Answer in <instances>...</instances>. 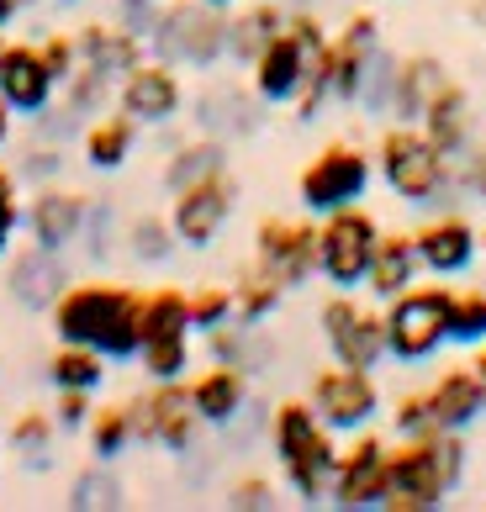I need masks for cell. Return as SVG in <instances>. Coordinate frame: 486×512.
<instances>
[{"mask_svg": "<svg viewBox=\"0 0 486 512\" xmlns=\"http://www.w3.org/2000/svg\"><path fill=\"white\" fill-rule=\"evenodd\" d=\"M106 222H111V206H96V212L85 217V249H90V259H106V249H111V233H106Z\"/></svg>", "mask_w": 486, "mask_h": 512, "instance_id": "obj_46", "label": "cell"}, {"mask_svg": "<svg viewBox=\"0 0 486 512\" xmlns=\"http://www.w3.org/2000/svg\"><path fill=\"white\" fill-rule=\"evenodd\" d=\"M418 254H423V270L428 275H439V280H450V275H465L476 264V249H481V238H476V227L465 222L460 212H444V217H428L418 227Z\"/></svg>", "mask_w": 486, "mask_h": 512, "instance_id": "obj_18", "label": "cell"}, {"mask_svg": "<svg viewBox=\"0 0 486 512\" xmlns=\"http://www.w3.org/2000/svg\"><path fill=\"white\" fill-rule=\"evenodd\" d=\"M381 227L365 206H344L317 222V259H323V280H333L339 291H360L376 259Z\"/></svg>", "mask_w": 486, "mask_h": 512, "instance_id": "obj_8", "label": "cell"}, {"mask_svg": "<svg viewBox=\"0 0 486 512\" xmlns=\"http://www.w3.org/2000/svg\"><path fill=\"white\" fill-rule=\"evenodd\" d=\"M450 85V69H444L434 53H407L397 59V96H391V117L397 122H423V111L434 106V96Z\"/></svg>", "mask_w": 486, "mask_h": 512, "instance_id": "obj_23", "label": "cell"}, {"mask_svg": "<svg viewBox=\"0 0 486 512\" xmlns=\"http://www.w3.org/2000/svg\"><path fill=\"white\" fill-rule=\"evenodd\" d=\"M185 106V90H180V74L175 64H138V69H127V80H122V111L127 117H138L143 127H159V122H170L175 111Z\"/></svg>", "mask_w": 486, "mask_h": 512, "instance_id": "obj_16", "label": "cell"}, {"mask_svg": "<svg viewBox=\"0 0 486 512\" xmlns=\"http://www.w3.org/2000/svg\"><path fill=\"white\" fill-rule=\"evenodd\" d=\"M450 286H407L402 296H391L386 307V344L391 359L402 365H423L450 344Z\"/></svg>", "mask_w": 486, "mask_h": 512, "instance_id": "obj_6", "label": "cell"}, {"mask_svg": "<svg viewBox=\"0 0 486 512\" xmlns=\"http://www.w3.org/2000/svg\"><path fill=\"white\" fill-rule=\"evenodd\" d=\"M317 322H323V338L339 365H354V370H376L381 359L391 354L386 344V312L365 307V301H354L349 291L328 296L323 312H317Z\"/></svg>", "mask_w": 486, "mask_h": 512, "instance_id": "obj_9", "label": "cell"}, {"mask_svg": "<svg viewBox=\"0 0 486 512\" xmlns=\"http://www.w3.org/2000/svg\"><path fill=\"white\" fill-rule=\"evenodd\" d=\"M138 117H127V111H117V117H96L85 127V164L90 169H122L127 154H133L138 143Z\"/></svg>", "mask_w": 486, "mask_h": 512, "instance_id": "obj_28", "label": "cell"}, {"mask_svg": "<svg viewBox=\"0 0 486 512\" xmlns=\"http://www.w3.org/2000/svg\"><path fill=\"white\" fill-rule=\"evenodd\" d=\"M11 111H16V106H11L6 96H0V143H6V138H11Z\"/></svg>", "mask_w": 486, "mask_h": 512, "instance_id": "obj_49", "label": "cell"}, {"mask_svg": "<svg viewBox=\"0 0 486 512\" xmlns=\"http://www.w3.org/2000/svg\"><path fill=\"white\" fill-rule=\"evenodd\" d=\"M460 180H465V185H471V191H476L481 201H486V143H481V148H476V154H471V164H465V169H460Z\"/></svg>", "mask_w": 486, "mask_h": 512, "instance_id": "obj_48", "label": "cell"}, {"mask_svg": "<svg viewBox=\"0 0 486 512\" xmlns=\"http://www.w3.org/2000/svg\"><path fill=\"white\" fill-rule=\"evenodd\" d=\"M228 507H254V512H265V507H275V486L265 481V476H243V481H233V491H228Z\"/></svg>", "mask_w": 486, "mask_h": 512, "instance_id": "obj_45", "label": "cell"}, {"mask_svg": "<svg viewBox=\"0 0 486 512\" xmlns=\"http://www.w3.org/2000/svg\"><path fill=\"white\" fill-rule=\"evenodd\" d=\"M85 428H90V449H96V460H106V465L138 439V417H133V407H96Z\"/></svg>", "mask_w": 486, "mask_h": 512, "instance_id": "obj_33", "label": "cell"}, {"mask_svg": "<svg viewBox=\"0 0 486 512\" xmlns=\"http://www.w3.org/2000/svg\"><path fill=\"white\" fill-rule=\"evenodd\" d=\"M286 32V11L275 6V0H254L249 11L228 16V59L238 64H254L259 53L270 48V37Z\"/></svg>", "mask_w": 486, "mask_h": 512, "instance_id": "obj_26", "label": "cell"}, {"mask_svg": "<svg viewBox=\"0 0 486 512\" xmlns=\"http://www.w3.org/2000/svg\"><path fill=\"white\" fill-rule=\"evenodd\" d=\"M233 296H238V322H243V328H259V322L286 301V286H280L265 264H254V270L233 286Z\"/></svg>", "mask_w": 486, "mask_h": 512, "instance_id": "obj_32", "label": "cell"}, {"mask_svg": "<svg viewBox=\"0 0 486 512\" xmlns=\"http://www.w3.org/2000/svg\"><path fill=\"white\" fill-rule=\"evenodd\" d=\"M196 122H201V132H212V138H228V132L254 127V111L243 101V90L212 85V90H201V101H196Z\"/></svg>", "mask_w": 486, "mask_h": 512, "instance_id": "obj_30", "label": "cell"}, {"mask_svg": "<svg viewBox=\"0 0 486 512\" xmlns=\"http://www.w3.org/2000/svg\"><path fill=\"white\" fill-rule=\"evenodd\" d=\"M22 6H27V0H0V27H6V22H11V16L22 11Z\"/></svg>", "mask_w": 486, "mask_h": 512, "instance_id": "obj_50", "label": "cell"}, {"mask_svg": "<svg viewBox=\"0 0 486 512\" xmlns=\"http://www.w3.org/2000/svg\"><path fill=\"white\" fill-rule=\"evenodd\" d=\"M22 175H32V180L59 175V154H53V148H32V154L22 159Z\"/></svg>", "mask_w": 486, "mask_h": 512, "instance_id": "obj_47", "label": "cell"}, {"mask_svg": "<svg viewBox=\"0 0 486 512\" xmlns=\"http://www.w3.org/2000/svg\"><path fill=\"white\" fill-rule=\"evenodd\" d=\"M207 6H233V0H207Z\"/></svg>", "mask_w": 486, "mask_h": 512, "instance_id": "obj_54", "label": "cell"}, {"mask_svg": "<svg viewBox=\"0 0 486 512\" xmlns=\"http://www.w3.org/2000/svg\"><path fill=\"white\" fill-rule=\"evenodd\" d=\"M143 370L154 375V381H180L185 365H191V338L175 333V338H154V344H143Z\"/></svg>", "mask_w": 486, "mask_h": 512, "instance_id": "obj_38", "label": "cell"}, {"mask_svg": "<svg viewBox=\"0 0 486 512\" xmlns=\"http://www.w3.org/2000/svg\"><path fill=\"white\" fill-rule=\"evenodd\" d=\"M122 11H133V6H159V0H117Z\"/></svg>", "mask_w": 486, "mask_h": 512, "instance_id": "obj_52", "label": "cell"}, {"mask_svg": "<svg viewBox=\"0 0 486 512\" xmlns=\"http://www.w3.org/2000/svg\"><path fill=\"white\" fill-rule=\"evenodd\" d=\"M175 243H180L175 222H164L159 212H143V217L127 222V249H133L138 264H164L175 254Z\"/></svg>", "mask_w": 486, "mask_h": 512, "instance_id": "obj_34", "label": "cell"}, {"mask_svg": "<svg viewBox=\"0 0 486 512\" xmlns=\"http://www.w3.org/2000/svg\"><path fill=\"white\" fill-rule=\"evenodd\" d=\"M254 259L280 280L286 291L307 286L312 275H323V259H317V227L296 222V217H265L254 227Z\"/></svg>", "mask_w": 486, "mask_h": 512, "instance_id": "obj_12", "label": "cell"}, {"mask_svg": "<svg viewBox=\"0 0 486 512\" xmlns=\"http://www.w3.org/2000/svg\"><path fill=\"white\" fill-rule=\"evenodd\" d=\"M233 201H238V185H233L228 169H217V175L175 191L170 222H175V233H180L185 249H207V243H217V233L233 217Z\"/></svg>", "mask_w": 486, "mask_h": 512, "instance_id": "obj_14", "label": "cell"}, {"mask_svg": "<svg viewBox=\"0 0 486 512\" xmlns=\"http://www.w3.org/2000/svg\"><path fill=\"white\" fill-rule=\"evenodd\" d=\"M138 333H143V344H154V338H175V333H191V296L175 291V286L138 291Z\"/></svg>", "mask_w": 486, "mask_h": 512, "instance_id": "obj_27", "label": "cell"}, {"mask_svg": "<svg viewBox=\"0 0 486 512\" xmlns=\"http://www.w3.org/2000/svg\"><path fill=\"white\" fill-rule=\"evenodd\" d=\"M6 286H11V301L16 307H53V301L64 296V286H69V275H64V264H59V254L53 249H32L27 254H16L11 259V270H6Z\"/></svg>", "mask_w": 486, "mask_h": 512, "instance_id": "obj_20", "label": "cell"}, {"mask_svg": "<svg viewBox=\"0 0 486 512\" xmlns=\"http://www.w3.org/2000/svg\"><path fill=\"white\" fill-rule=\"evenodd\" d=\"M53 90H59V80H53V69L43 64V48L11 43L6 59H0V96L16 111H27V117H43L53 106Z\"/></svg>", "mask_w": 486, "mask_h": 512, "instance_id": "obj_19", "label": "cell"}, {"mask_svg": "<svg viewBox=\"0 0 486 512\" xmlns=\"http://www.w3.org/2000/svg\"><path fill=\"white\" fill-rule=\"evenodd\" d=\"M59 6H80V0H59Z\"/></svg>", "mask_w": 486, "mask_h": 512, "instance_id": "obj_55", "label": "cell"}, {"mask_svg": "<svg viewBox=\"0 0 486 512\" xmlns=\"http://www.w3.org/2000/svg\"><path fill=\"white\" fill-rule=\"evenodd\" d=\"M471 365H476V375H481V391H486V344H476V359H471Z\"/></svg>", "mask_w": 486, "mask_h": 512, "instance_id": "obj_51", "label": "cell"}, {"mask_svg": "<svg viewBox=\"0 0 486 512\" xmlns=\"http://www.w3.org/2000/svg\"><path fill=\"white\" fill-rule=\"evenodd\" d=\"M148 48L164 64L212 69L217 59H228V16H222V6H207V0H170L154 16Z\"/></svg>", "mask_w": 486, "mask_h": 512, "instance_id": "obj_5", "label": "cell"}, {"mask_svg": "<svg viewBox=\"0 0 486 512\" xmlns=\"http://www.w3.org/2000/svg\"><path fill=\"white\" fill-rule=\"evenodd\" d=\"M90 391L85 386H59V402H53V417H59V428H85L90 423Z\"/></svg>", "mask_w": 486, "mask_h": 512, "instance_id": "obj_44", "label": "cell"}, {"mask_svg": "<svg viewBox=\"0 0 486 512\" xmlns=\"http://www.w3.org/2000/svg\"><path fill=\"white\" fill-rule=\"evenodd\" d=\"M22 201H16V175L11 169H0V254L11 249V233L22 227Z\"/></svg>", "mask_w": 486, "mask_h": 512, "instance_id": "obj_43", "label": "cell"}, {"mask_svg": "<svg viewBox=\"0 0 486 512\" xmlns=\"http://www.w3.org/2000/svg\"><path fill=\"white\" fill-rule=\"evenodd\" d=\"M307 402L317 407V417H323L333 433H360V428L376 423V412H381V386L370 370H354V365L333 359L328 370L312 375Z\"/></svg>", "mask_w": 486, "mask_h": 512, "instance_id": "obj_10", "label": "cell"}, {"mask_svg": "<svg viewBox=\"0 0 486 512\" xmlns=\"http://www.w3.org/2000/svg\"><path fill=\"white\" fill-rule=\"evenodd\" d=\"M418 270H423L418 238L413 233H381L376 259H370V275H365V291L376 301H391V296H402L407 286H418Z\"/></svg>", "mask_w": 486, "mask_h": 512, "instance_id": "obj_21", "label": "cell"}, {"mask_svg": "<svg viewBox=\"0 0 486 512\" xmlns=\"http://www.w3.org/2000/svg\"><path fill=\"white\" fill-rule=\"evenodd\" d=\"M133 417H138V439L164 444L170 454H191L196 433H201V412H196V396L185 381H159V391L133 402Z\"/></svg>", "mask_w": 486, "mask_h": 512, "instance_id": "obj_13", "label": "cell"}, {"mask_svg": "<svg viewBox=\"0 0 486 512\" xmlns=\"http://www.w3.org/2000/svg\"><path fill=\"white\" fill-rule=\"evenodd\" d=\"M53 333H59V344H90L106 359H133L143 354L138 291L111 286V280L64 286V296L53 301Z\"/></svg>", "mask_w": 486, "mask_h": 512, "instance_id": "obj_1", "label": "cell"}, {"mask_svg": "<svg viewBox=\"0 0 486 512\" xmlns=\"http://www.w3.org/2000/svg\"><path fill=\"white\" fill-rule=\"evenodd\" d=\"M376 169L391 185V196H402L407 206H444L450 196V154L428 138L418 122H391L376 143Z\"/></svg>", "mask_w": 486, "mask_h": 512, "instance_id": "obj_4", "label": "cell"}, {"mask_svg": "<svg viewBox=\"0 0 486 512\" xmlns=\"http://www.w3.org/2000/svg\"><path fill=\"white\" fill-rule=\"evenodd\" d=\"M53 428H59V417H48V412H22L16 417V428H11V439H16V449H27V454H43L48 449V439H53Z\"/></svg>", "mask_w": 486, "mask_h": 512, "instance_id": "obj_42", "label": "cell"}, {"mask_svg": "<svg viewBox=\"0 0 486 512\" xmlns=\"http://www.w3.org/2000/svg\"><path fill=\"white\" fill-rule=\"evenodd\" d=\"M428 407H434V423H439V428H455V433L471 428L476 417L486 412V391H481L476 365H465V370H444L439 381L428 386Z\"/></svg>", "mask_w": 486, "mask_h": 512, "instance_id": "obj_24", "label": "cell"}, {"mask_svg": "<svg viewBox=\"0 0 486 512\" xmlns=\"http://www.w3.org/2000/svg\"><path fill=\"white\" fill-rule=\"evenodd\" d=\"M222 322H238V296L233 286H196L191 291V328L196 333H212Z\"/></svg>", "mask_w": 486, "mask_h": 512, "instance_id": "obj_37", "label": "cell"}, {"mask_svg": "<svg viewBox=\"0 0 486 512\" xmlns=\"http://www.w3.org/2000/svg\"><path fill=\"white\" fill-rule=\"evenodd\" d=\"M217 169H228V148H222V138H196V143H185L180 154L164 164V191H185V185H196V180H207L217 175Z\"/></svg>", "mask_w": 486, "mask_h": 512, "instance_id": "obj_29", "label": "cell"}, {"mask_svg": "<svg viewBox=\"0 0 486 512\" xmlns=\"http://www.w3.org/2000/svg\"><path fill=\"white\" fill-rule=\"evenodd\" d=\"M450 344H486V291L471 286V291H455L450 301Z\"/></svg>", "mask_w": 486, "mask_h": 512, "instance_id": "obj_36", "label": "cell"}, {"mask_svg": "<svg viewBox=\"0 0 486 512\" xmlns=\"http://www.w3.org/2000/svg\"><path fill=\"white\" fill-rule=\"evenodd\" d=\"M85 217H90V201L80 191H64V185H43L27 206V233L37 249H53L64 254L74 238L85 233Z\"/></svg>", "mask_w": 486, "mask_h": 512, "instance_id": "obj_17", "label": "cell"}, {"mask_svg": "<svg viewBox=\"0 0 486 512\" xmlns=\"http://www.w3.org/2000/svg\"><path fill=\"white\" fill-rule=\"evenodd\" d=\"M48 381L53 386H85L96 391L106 381V354L90 344H59V354L48 359Z\"/></svg>", "mask_w": 486, "mask_h": 512, "instance_id": "obj_31", "label": "cell"}, {"mask_svg": "<svg viewBox=\"0 0 486 512\" xmlns=\"http://www.w3.org/2000/svg\"><path fill=\"white\" fill-rule=\"evenodd\" d=\"M191 396H196L201 423H207V428H228L233 417L243 412V402H249V375H243V365L217 359L212 370H201L191 381Z\"/></svg>", "mask_w": 486, "mask_h": 512, "instance_id": "obj_22", "label": "cell"}, {"mask_svg": "<svg viewBox=\"0 0 486 512\" xmlns=\"http://www.w3.org/2000/svg\"><path fill=\"white\" fill-rule=\"evenodd\" d=\"M74 507H122V481L106 470V460H101V470H85L80 481H74V497H69Z\"/></svg>", "mask_w": 486, "mask_h": 512, "instance_id": "obj_40", "label": "cell"}, {"mask_svg": "<svg viewBox=\"0 0 486 512\" xmlns=\"http://www.w3.org/2000/svg\"><path fill=\"white\" fill-rule=\"evenodd\" d=\"M37 48H43V64L53 69V80L69 85L74 69H80V43H74V32H53V37H43Z\"/></svg>", "mask_w": 486, "mask_h": 512, "instance_id": "obj_41", "label": "cell"}, {"mask_svg": "<svg viewBox=\"0 0 486 512\" xmlns=\"http://www.w3.org/2000/svg\"><path fill=\"white\" fill-rule=\"evenodd\" d=\"M312 59H317V53H307V43H302V37H296L291 27H286V32H275V37H270V48L249 64V69H254V96H259V101H270V106L296 101V96H302V85H307Z\"/></svg>", "mask_w": 486, "mask_h": 512, "instance_id": "obj_15", "label": "cell"}, {"mask_svg": "<svg viewBox=\"0 0 486 512\" xmlns=\"http://www.w3.org/2000/svg\"><path fill=\"white\" fill-rule=\"evenodd\" d=\"M391 497V444L381 439V433L360 428L354 433V444L339 454V476H333V507H386Z\"/></svg>", "mask_w": 486, "mask_h": 512, "instance_id": "obj_11", "label": "cell"}, {"mask_svg": "<svg viewBox=\"0 0 486 512\" xmlns=\"http://www.w3.org/2000/svg\"><path fill=\"white\" fill-rule=\"evenodd\" d=\"M428 138H434L450 159L465 154V143H471V96H465V85L450 74V85L434 96V106L423 111V122H418Z\"/></svg>", "mask_w": 486, "mask_h": 512, "instance_id": "obj_25", "label": "cell"}, {"mask_svg": "<svg viewBox=\"0 0 486 512\" xmlns=\"http://www.w3.org/2000/svg\"><path fill=\"white\" fill-rule=\"evenodd\" d=\"M339 433H333L323 417H317L312 402H280L275 417H270V444H275V460L286 470L291 491L302 497L307 507L312 502H328L333 497V476H339Z\"/></svg>", "mask_w": 486, "mask_h": 512, "instance_id": "obj_2", "label": "cell"}, {"mask_svg": "<svg viewBox=\"0 0 486 512\" xmlns=\"http://www.w3.org/2000/svg\"><path fill=\"white\" fill-rule=\"evenodd\" d=\"M370 175H376V159L365 154L360 143H328L317 159H307L302 180H296V196L312 217L344 212V206H360V196L370 191Z\"/></svg>", "mask_w": 486, "mask_h": 512, "instance_id": "obj_7", "label": "cell"}, {"mask_svg": "<svg viewBox=\"0 0 486 512\" xmlns=\"http://www.w3.org/2000/svg\"><path fill=\"white\" fill-rule=\"evenodd\" d=\"M111 80H117L111 69L80 64L74 80H69V96H64V117H90V111H101V101L111 96Z\"/></svg>", "mask_w": 486, "mask_h": 512, "instance_id": "obj_35", "label": "cell"}, {"mask_svg": "<svg viewBox=\"0 0 486 512\" xmlns=\"http://www.w3.org/2000/svg\"><path fill=\"white\" fill-rule=\"evenodd\" d=\"M6 48H11V43H6V27H0V59H6Z\"/></svg>", "mask_w": 486, "mask_h": 512, "instance_id": "obj_53", "label": "cell"}, {"mask_svg": "<svg viewBox=\"0 0 486 512\" xmlns=\"http://www.w3.org/2000/svg\"><path fill=\"white\" fill-rule=\"evenodd\" d=\"M465 481V439L439 428L428 439L391 444V497L386 512H434Z\"/></svg>", "mask_w": 486, "mask_h": 512, "instance_id": "obj_3", "label": "cell"}, {"mask_svg": "<svg viewBox=\"0 0 486 512\" xmlns=\"http://www.w3.org/2000/svg\"><path fill=\"white\" fill-rule=\"evenodd\" d=\"M391 428H397V439H428V433H439L434 407H428V391H407V396H397Z\"/></svg>", "mask_w": 486, "mask_h": 512, "instance_id": "obj_39", "label": "cell"}]
</instances>
